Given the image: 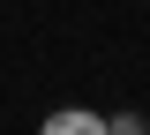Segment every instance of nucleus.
<instances>
[{
  "label": "nucleus",
  "instance_id": "1",
  "mask_svg": "<svg viewBox=\"0 0 150 135\" xmlns=\"http://www.w3.org/2000/svg\"><path fill=\"white\" fill-rule=\"evenodd\" d=\"M38 135H112L105 113H90V105H60V113H45V128Z\"/></svg>",
  "mask_w": 150,
  "mask_h": 135
},
{
  "label": "nucleus",
  "instance_id": "2",
  "mask_svg": "<svg viewBox=\"0 0 150 135\" xmlns=\"http://www.w3.org/2000/svg\"><path fill=\"white\" fill-rule=\"evenodd\" d=\"M112 135H150V128H143L135 113H112Z\"/></svg>",
  "mask_w": 150,
  "mask_h": 135
}]
</instances>
